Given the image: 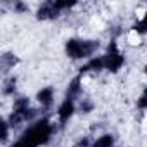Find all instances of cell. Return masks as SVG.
I'll return each mask as SVG.
<instances>
[{
  "instance_id": "obj_1",
  "label": "cell",
  "mask_w": 147,
  "mask_h": 147,
  "mask_svg": "<svg viewBox=\"0 0 147 147\" xmlns=\"http://www.w3.org/2000/svg\"><path fill=\"white\" fill-rule=\"evenodd\" d=\"M99 42L90 38H67L64 42V52L71 61H82V59H92L95 57V52L99 50Z\"/></svg>"
},
{
  "instance_id": "obj_4",
  "label": "cell",
  "mask_w": 147,
  "mask_h": 147,
  "mask_svg": "<svg viewBox=\"0 0 147 147\" xmlns=\"http://www.w3.org/2000/svg\"><path fill=\"white\" fill-rule=\"evenodd\" d=\"M92 147H116V137L114 133H100L94 138Z\"/></svg>"
},
{
  "instance_id": "obj_2",
  "label": "cell",
  "mask_w": 147,
  "mask_h": 147,
  "mask_svg": "<svg viewBox=\"0 0 147 147\" xmlns=\"http://www.w3.org/2000/svg\"><path fill=\"white\" fill-rule=\"evenodd\" d=\"M76 111H78V106H76V100H73V99H67V97H64V100L57 106V109H55V119H57V126H61V128H64L71 119H73V116L76 114Z\"/></svg>"
},
{
  "instance_id": "obj_7",
  "label": "cell",
  "mask_w": 147,
  "mask_h": 147,
  "mask_svg": "<svg viewBox=\"0 0 147 147\" xmlns=\"http://www.w3.org/2000/svg\"><path fill=\"white\" fill-rule=\"evenodd\" d=\"M116 147H128V145H116Z\"/></svg>"
},
{
  "instance_id": "obj_3",
  "label": "cell",
  "mask_w": 147,
  "mask_h": 147,
  "mask_svg": "<svg viewBox=\"0 0 147 147\" xmlns=\"http://www.w3.org/2000/svg\"><path fill=\"white\" fill-rule=\"evenodd\" d=\"M54 99H55V88L52 85H47V87H42L36 94H35V100L38 106L42 107H50L54 104Z\"/></svg>"
},
{
  "instance_id": "obj_6",
  "label": "cell",
  "mask_w": 147,
  "mask_h": 147,
  "mask_svg": "<svg viewBox=\"0 0 147 147\" xmlns=\"http://www.w3.org/2000/svg\"><path fill=\"white\" fill-rule=\"evenodd\" d=\"M142 71H144V75H145V78H147V62L144 64V69H142Z\"/></svg>"
},
{
  "instance_id": "obj_5",
  "label": "cell",
  "mask_w": 147,
  "mask_h": 147,
  "mask_svg": "<svg viewBox=\"0 0 147 147\" xmlns=\"http://www.w3.org/2000/svg\"><path fill=\"white\" fill-rule=\"evenodd\" d=\"M135 106H137V109H138V111H142V113H147V85H145V87L142 88V92L138 94Z\"/></svg>"
}]
</instances>
